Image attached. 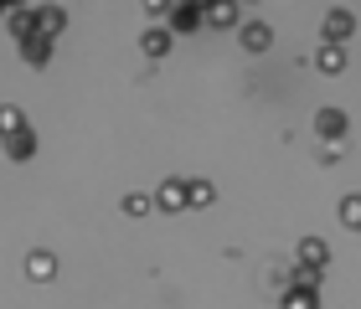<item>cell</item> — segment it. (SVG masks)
Masks as SVG:
<instances>
[{"label": "cell", "mask_w": 361, "mask_h": 309, "mask_svg": "<svg viewBox=\"0 0 361 309\" xmlns=\"http://www.w3.org/2000/svg\"><path fill=\"white\" fill-rule=\"evenodd\" d=\"M155 206L160 211H186L191 206V181H180V175H166L155 191Z\"/></svg>", "instance_id": "obj_1"}, {"label": "cell", "mask_w": 361, "mask_h": 309, "mask_svg": "<svg viewBox=\"0 0 361 309\" xmlns=\"http://www.w3.org/2000/svg\"><path fill=\"white\" fill-rule=\"evenodd\" d=\"M6 26H11V37H16V42H31V37H42V26H37V6H26V11H11V15H6Z\"/></svg>", "instance_id": "obj_2"}, {"label": "cell", "mask_w": 361, "mask_h": 309, "mask_svg": "<svg viewBox=\"0 0 361 309\" xmlns=\"http://www.w3.org/2000/svg\"><path fill=\"white\" fill-rule=\"evenodd\" d=\"M166 21H171V31H180V37H186V31H196V26H207V15L196 11V6H186V0H176Z\"/></svg>", "instance_id": "obj_3"}, {"label": "cell", "mask_w": 361, "mask_h": 309, "mask_svg": "<svg viewBox=\"0 0 361 309\" xmlns=\"http://www.w3.org/2000/svg\"><path fill=\"white\" fill-rule=\"evenodd\" d=\"M171 37H176L171 26H150V31L140 37V52H145V57H166V52H171Z\"/></svg>", "instance_id": "obj_4"}, {"label": "cell", "mask_w": 361, "mask_h": 309, "mask_svg": "<svg viewBox=\"0 0 361 309\" xmlns=\"http://www.w3.org/2000/svg\"><path fill=\"white\" fill-rule=\"evenodd\" d=\"M0 144H6V155H11V160H31V155H37V134H31V124H26V129H16V134H11V139H0Z\"/></svg>", "instance_id": "obj_5"}, {"label": "cell", "mask_w": 361, "mask_h": 309, "mask_svg": "<svg viewBox=\"0 0 361 309\" xmlns=\"http://www.w3.org/2000/svg\"><path fill=\"white\" fill-rule=\"evenodd\" d=\"M37 26H42V37H62V26H68V11L62 6H37Z\"/></svg>", "instance_id": "obj_6"}, {"label": "cell", "mask_w": 361, "mask_h": 309, "mask_svg": "<svg viewBox=\"0 0 361 309\" xmlns=\"http://www.w3.org/2000/svg\"><path fill=\"white\" fill-rule=\"evenodd\" d=\"M315 134L341 139V134H346V113H341V108H320V113H315Z\"/></svg>", "instance_id": "obj_7"}, {"label": "cell", "mask_w": 361, "mask_h": 309, "mask_svg": "<svg viewBox=\"0 0 361 309\" xmlns=\"http://www.w3.org/2000/svg\"><path fill=\"white\" fill-rule=\"evenodd\" d=\"M26 273H31V279H37V284H47V279H57V258L47 253V248H37V253L26 258Z\"/></svg>", "instance_id": "obj_8"}, {"label": "cell", "mask_w": 361, "mask_h": 309, "mask_svg": "<svg viewBox=\"0 0 361 309\" xmlns=\"http://www.w3.org/2000/svg\"><path fill=\"white\" fill-rule=\"evenodd\" d=\"M269 42H274V31L264 21H243V46H248V52H264Z\"/></svg>", "instance_id": "obj_9"}, {"label": "cell", "mask_w": 361, "mask_h": 309, "mask_svg": "<svg viewBox=\"0 0 361 309\" xmlns=\"http://www.w3.org/2000/svg\"><path fill=\"white\" fill-rule=\"evenodd\" d=\"M21 57L31 62V68H47V57H52V37H31V42H21Z\"/></svg>", "instance_id": "obj_10"}, {"label": "cell", "mask_w": 361, "mask_h": 309, "mask_svg": "<svg viewBox=\"0 0 361 309\" xmlns=\"http://www.w3.org/2000/svg\"><path fill=\"white\" fill-rule=\"evenodd\" d=\"M351 26H356V21H351L346 11H331V15H325V37H331V46H336L341 37H351Z\"/></svg>", "instance_id": "obj_11"}, {"label": "cell", "mask_w": 361, "mask_h": 309, "mask_svg": "<svg viewBox=\"0 0 361 309\" xmlns=\"http://www.w3.org/2000/svg\"><path fill=\"white\" fill-rule=\"evenodd\" d=\"M119 206H124V217H150V211H155V196H145V191H129Z\"/></svg>", "instance_id": "obj_12"}, {"label": "cell", "mask_w": 361, "mask_h": 309, "mask_svg": "<svg viewBox=\"0 0 361 309\" xmlns=\"http://www.w3.org/2000/svg\"><path fill=\"white\" fill-rule=\"evenodd\" d=\"M300 263H305V268H325V242H320V237H305V242H300Z\"/></svg>", "instance_id": "obj_13"}, {"label": "cell", "mask_w": 361, "mask_h": 309, "mask_svg": "<svg viewBox=\"0 0 361 309\" xmlns=\"http://www.w3.org/2000/svg\"><path fill=\"white\" fill-rule=\"evenodd\" d=\"M315 68H320V72H341V68H346V52L325 42V46H320V57H315Z\"/></svg>", "instance_id": "obj_14"}, {"label": "cell", "mask_w": 361, "mask_h": 309, "mask_svg": "<svg viewBox=\"0 0 361 309\" xmlns=\"http://www.w3.org/2000/svg\"><path fill=\"white\" fill-rule=\"evenodd\" d=\"M16 129H26V113L11 108V103H0V139H11Z\"/></svg>", "instance_id": "obj_15"}, {"label": "cell", "mask_w": 361, "mask_h": 309, "mask_svg": "<svg viewBox=\"0 0 361 309\" xmlns=\"http://www.w3.org/2000/svg\"><path fill=\"white\" fill-rule=\"evenodd\" d=\"M207 26H238V0H222V6L207 11Z\"/></svg>", "instance_id": "obj_16"}, {"label": "cell", "mask_w": 361, "mask_h": 309, "mask_svg": "<svg viewBox=\"0 0 361 309\" xmlns=\"http://www.w3.org/2000/svg\"><path fill=\"white\" fill-rule=\"evenodd\" d=\"M284 309H315V289H289Z\"/></svg>", "instance_id": "obj_17"}, {"label": "cell", "mask_w": 361, "mask_h": 309, "mask_svg": "<svg viewBox=\"0 0 361 309\" xmlns=\"http://www.w3.org/2000/svg\"><path fill=\"white\" fill-rule=\"evenodd\" d=\"M341 222H346V227H361V196H346V201H341Z\"/></svg>", "instance_id": "obj_18"}, {"label": "cell", "mask_w": 361, "mask_h": 309, "mask_svg": "<svg viewBox=\"0 0 361 309\" xmlns=\"http://www.w3.org/2000/svg\"><path fill=\"white\" fill-rule=\"evenodd\" d=\"M212 196H217V191H212L207 181H191V206H212Z\"/></svg>", "instance_id": "obj_19"}, {"label": "cell", "mask_w": 361, "mask_h": 309, "mask_svg": "<svg viewBox=\"0 0 361 309\" xmlns=\"http://www.w3.org/2000/svg\"><path fill=\"white\" fill-rule=\"evenodd\" d=\"M140 6L150 11V15H171V0H140Z\"/></svg>", "instance_id": "obj_20"}, {"label": "cell", "mask_w": 361, "mask_h": 309, "mask_svg": "<svg viewBox=\"0 0 361 309\" xmlns=\"http://www.w3.org/2000/svg\"><path fill=\"white\" fill-rule=\"evenodd\" d=\"M186 6H196V11H202V15H207L212 6H222V0H186Z\"/></svg>", "instance_id": "obj_21"}, {"label": "cell", "mask_w": 361, "mask_h": 309, "mask_svg": "<svg viewBox=\"0 0 361 309\" xmlns=\"http://www.w3.org/2000/svg\"><path fill=\"white\" fill-rule=\"evenodd\" d=\"M6 6H11V11H26V0H6Z\"/></svg>", "instance_id": "obj_22"}, {"label": "cell", "mask_w": 361, "mask_h": 309, "mask_svg": "<svg viewBox=\"0 0 361 309\" xmlns=\"http://www.w3.org/2000/svg\"><path fill=\"white\" fill-rule=\"evenodd\" d=\"M0 15H11V6H6V0H0Z\"/></svg>", "instance_id": "obj_23"}]
</instances>
